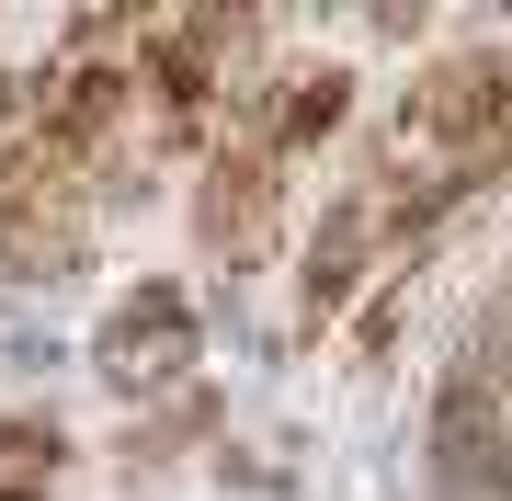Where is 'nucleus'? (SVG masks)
Returning a JSON list of instances; mask_svg holds the SVG:
<instances>
[{
  "instance_id": "obj_4",
  "label": "nucleus",
  "mask_w": 512,
  "mask_h": 501,
  "mask_svg": "<svg viewBox=\"0 0 512 501\" xmlns=\"http://www.w3.org/2000/svg\"><path fill=\"white\" fill-rule=\"evenodd\" d=\"M57 479V433L46 422H0V501H35Z\"/></svg>"
},
{
  "instance_id": "obj_3",
  "label": "nucleus",
  "mask_w": 512,
  "mask_h": 501,
  "mask_svg": "<svg viewBox=\"0 0 512 501\" xmlns=\"http://www.w3.org/2000/svg\"><path fill=\"white\" fill-rule=\"evenodd\" d=\"M342 114H353V80H342V69H285L274 92L239 103V126H262L274 149H308V137H330Z\"/></svg>"
},
{
  "instance_id": "obj_1",
  "label": "nucleus",
  "mask_w": 512,
  "mask_h": 501,
  "mask_svg": "<svg viewBox=\"0 0 512 501\" xmlns=\"http://www.w3.org/2000/svg\"><path fill=\"white\" fill-rule=\"evenodd\" d=\"M194 228H205L217 262H262V251H274V228H285V149L262 126H228L217 137L205 194H194Z\"/></svg>"
},
{
  "instance_id": "obj_2",
  "label": "nucleus",
  "mask_w": 512,
  "mask_h": 501,
  "mask_svg": "<svg viewBox=\"0 0 512 501\" xmlns=\"http://www.w3.org/2000/svg\"><path fill=\"white\" fill-rule=\"evenodd\" d=\"M183 353H194V319H183V297H171V285H148V297H137L126 319H114V331H103V376H114V388H160V376L183 365Z\"/></svg>"
}]
</instances>
